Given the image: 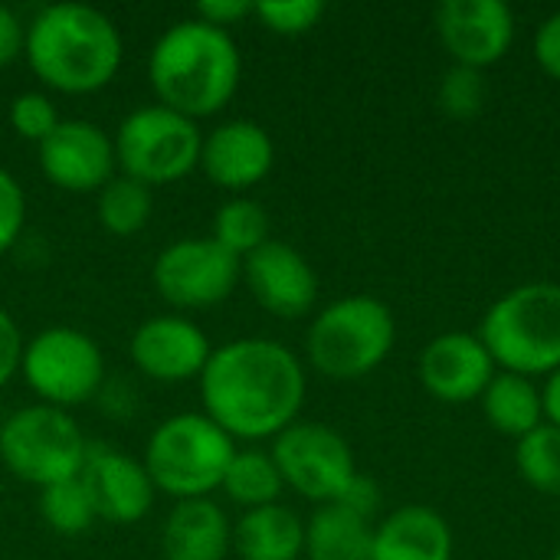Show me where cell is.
<instances>
[{
	"mask_svg": "<svg viewBox=\"0 0 560 560\" xmlns=\"http://www.w3.org/2000/svg\"><path fill=\"white\" fill-rule=\"evenodd\" d=\"M436 33L453 66L486 72L512 49L515 13L502 0H443L436 7Z\"/></svg>",
	"mask_w": 560,
	"mask_h": 560,
	"instance_id": "13",
	"label": "cell"
},
{
	"mask_svg": "<svg viewBox=\"0 0 560 560\" xmlns=\"http://www.w3.org/2000/svg\"><path fill=\"white\" fill-rule=\"evenodd\" d=\"M131 364L161 384H180V381H200L213 345L200 325H194L184 315H154L141 322L128 341Z\"/></svg>",
	"mask_w": 560,
	"mask_h": 560,
	"instance_id": "14",
	"label": "cell"
},
{
	"mask_svg": "<svg viewBox=\"0 0 560 560\" xmlns=\"http://www.w3.org/2000/svg\"><path fill=\"white\" fill-rule=\"evenodd\" d=\"M210 240L220 243L236 259H246L262 243H269V213H266V207L256 203V200H249V197L226 200L217 210V217H213Z\"/></svg>",
	"mask_w": 560,
	"mask_h": 560,
	"instance_id": "26",
	"label": "cell"
},
{
	"mask_svg": "<svg viewBox=\"0 0 560 560\" xmlns=\"http://www.w3.org/2000/svg\"><path fill=\"white\" fill-rule=\"evenodd\" d=\"M338 505H345V509H351L354 515L374 522V515H377V509H381V489H377L374 479H368V476L358 472V476L351 479V486L341 492Z\"/></svg>",
	"mask_w": 560,
	"mask_h": 560,
	"instance_id": "35",
	"label": "cell"
},
{
	"mask_svg": "<svg viewBox=\"0 0 560 560\" xmlns=\"http://www.w3.org/2000/svg\"><path fill=\"white\" fill-rule=\"evenodd\" d=\"M167 560H226L233 551V525L213 499H187L171 509L161 528Z\"/></svg>",
	"mask_w": 560,
	"mask_h": 560,
	"instance_id": "19",
	"label": "cell"
},
{
	"mask_svg": "<svg viewBox=\"0 0 560 560\" xmlns=\"http://www.w3.org/2000/svg\"><path fill=\"white\" fill-rule=\"evenodd\" d=\"M79 479L95 505L98 522L108 525H138L158 499L144 463L112 446H89Z\"/></svg>",
	"mask_w": 560,
	"mask_h": 560,
	"instance_id": "17",
	"label": "cell"
},
{
	"mask_svg": "<svg viewBox=\"0 0 560 560\" xmlns=\"http://www.w3.org/2000/svg\"><path fill=\"white\" fill-rule=\"evenodd\" d=\"M272 459L285 489L315 505L338 502L358 476L348 440L338 430L312 420H295L289 430H282L272 440Z\"/></svg>",
	"mask_w": 560,
	"mask_h": 560,
	"instance_id": "10",
	"label": "cell"
},
{
	"mask_svg": "<svg viewBox=\"0 0 560 560\" xmlns=\"http://www.w3.org/2000/svg\"><path fill=\"white\" fill-rule=\"evenodd\" d=\"M499 374L472 331H443L420 351V384L440 404H472Z\"/></svg>",
	"mask_w": 560,
	"mask_h": 560,
	"instance_id": "16",
	"label": "cell"
},
{
	"mask_svg": "<svg viewBox=\"0 0 560 560\" xmlns=\"http://www.w3.org/2000/svg\"><path fill=\"white\" fill-rule=\"evenodd\" d=\"M551 560H560V548H558V551H555V558H551Z\"/></svg>",
	"mask_w": 560,
	"mask_h": 560,
	"instance_id": "39",
	"label": "cell"
},
{
	"mask_svg": "<svg viewBox=\"0 0 560 560\" xmlns=\"http://www.w3.org/2000/svg\"><path fill=\"white\" fill-rule=\"evenodd\" d=\"M240 560H299L305 555V522L282 502L243 512L233 525Z\"/></svg>",
	"mask_w": 560,
	"mask_h": 560,
	"instance_id": "21",
	"label": "cell"
},
{
	"mask_svg": "<svg viewBox=\"0 0 560 560\" xmlns=\"http://www.w3.org/2000/svg\"><path fill=\"white\" fill-rule=\"evenodd\" d=\"M89 443L69 410L33 404L3 417L0 427V463L20 482L49 489L75 479L85 466Z\"/></svg>",
	"mask_w": 560,
	"mask_h": 560,
	"instance_id": "7",
	"label": "cell"
},
{
	"mask_svg": "<svg viewBox=\"0 0 560 560\" xmlns=\"http://www.w3.org/2000/svg\"><path fill=\"white\" fill-rule=\"evenodd\" d=\"M374 525L351 509L328 502L318 505L305 522V558L308 560H371Z\"/></svg>",
	"mask_w": 560,
	"mask_h": 560,
	"instance_id": "22",
	"label": "cell"
},
{
	"mask_svg": "<svg viewBox=\"0 0 560 560\" xmlns=\"http://www.w3.org/2000/svg\"><path fill=\"white\" fill-rule=\"evenodd\" d=\"M112 141L121 174L148 184L151 190L177 184L200 167L203 135L197 121L164 105H144L125 115Z\"/></svg>",
	"mask_w": 560,
	"mask_h": 560,
	"instance_id": "8",
	"label": "cell"
},
{
	"mask_svg": "<svg viewBox=\"0 0 560 560\" xmlns=\"http://www.w3.org/2000/svg\"><path fill=\"white\" fill-rule=\"evenodd\" d=\"M26 230V194L20 180L0 167V256L16 246Z\"/></svg>",
	"mask_w": 560,
	"mask_h": 560,
	"instance_id": "32",
	"label": "cell"
},
{
	"mask_svg": "<svg viewBox=\"0 0 560 560\" xmlns=\"http://www.w3.org/2000/svg\"><path fill=\"white\" fill-rule=\"evenodd\" d=\"M240 75L243 56L233 33L197 16L167 26L148 56V82L158 105L194 121L223 112L240 89Z\"/></svg>",
	"mask_w": 560,
	"mask_h": 560,
	"instance_id": "2",
	"label": "cell"
},
{
	"mask_svg": "<svg viewBox=\"0 0 560 560\" xmlns=\"http://www.w3.org/2000/svg\"><path fill=\"white\" fill-rule=\"evenodd\" d=\"M20 374L39 404L69 410L89 404L105 387V354L98 341L79 328H43L23 345Z\"/></svg>",
	"mask_w": 560,
	"mask_h": 560,
	"instance_id": "9",
	"label": "cell"
},
{
	"mask_svg": "<svg viewBox=\"0 0 560 560\" xmlns=\"http://www.w3.org/2000/svg\"><path fill=\"white\" fill-rule=\"evenodd\" d=\"M43 177L66 194H98L115 177V141L85 118H62L39 144Z\"/></svg>",
	"mask_w": 560,
	"mask_h": 560,
	"instance_id": "12",
	"label": "cell"
},
{
	"mask_svg": "<svg viewBox=\"0 0 560 560\" xmlns=\"http://www.w3.org/2000/svg\"><path fill=\"white\" fill-rule=\"evenodd\" d=\"M302 361L272 338H236L213 348L200 374L203 413L233 440H276L305 404Z\"/></svg>",
	"mask_w": 560,
	"mask_h": 560,
	"instance_id": "1",
	"label": "cell"
},
{
	"mask_svg": "<svg viewBox=\"0 0 560 560\" xmlns=\"http://www.w3.org/2000/svg\"><path fill=\"white\" fill-rule=\"evenodd\" d=\"M154 213V190L128 174H115L95 194V217L112 236H135Z\"/></svg>",
	"mask_w": 560,
	"mask_h": 560,
	"instance_id": "25",
	"label": "cell"
},
{
	"mask_svg": "<svg viewBox=\"0 0 560 560\" xmlns=\"http://www.w3.org/2000/svg\"><path fill=\"white\" fill-rule=\"evenodd\" d=\"M236 456V440L207 413H174L154 427L144 450V469L158 492L187 502L210 499Z\"/></svg>",
	"mask_w": 560,
	"mask_h": 560,
	"instance_id": "5",
	"label": "cell"
},
{
	"mask_svg": "<svg viewBox=\"0 0 560 560\" xmlns=\"http://www.w3.org/2000/svg\"><path fill=\"white\" fill-rule=\"evenodd\" d=\"M479 341L499 371L548 377L560 368V282H525L482 315Z\"/></svg>",
	"mask_w": 560,
	"mask_h": 560,
	"instance_id": "4",
	"label": "cell"
},
{
	"mask_svg": "<svg viewBox=\"0 0 560 560\" xmlns=\"http://www.w3.org/2000/svg\"><path fill=\"white\" fill-rule=\"evenodd\" d=\"M482 413L489 427L509 440H525L545 423V404H541V387L532 377L499 371L486 394L479 397Z\"/></svg>",
	"mask_w": 560,
	"mask_h": 560,
	"instance_id": "23",
	"label": "cell"
},
{
	"mask_svg": "<svg viewBox=\"0 0 560 560\" xmlns=\"http://www.w3.org/2000/svg\"><path fill=\"white\" fill-rule=\"evenodd\" d=\"M272 164H276V144L269 131L253 118H233L217 125L210 135H203L200 167L223 190L233 194L253 190L269 177Z\"/></svg>",
	"mask_w": 560,
	"mask_h": 560,
	"instance_id": "18",
	"label": "cell"
},
{
	"mask_svg": "<svg viewBox=\"0 0 560 560\" xmlns=\"http://www.w3.org/2000/svg\"><path fill=\"white\" fill-rule=\"evenodd\" d=\"M23 335L13 322V315L7 308H0V387L20 371V358H23Z\"/></svg>",
	"mask_w": 560,
	"mask_h": 560,
	"instance_id": "33",
	"label": "cell"
},
{
	"mask_svg": "<svg viewBox=\"0 0 560 560\" xmlns=\"http://www.w3.org/2000/svg\"><path fill=\"white\" fill-rule=\"evenodd\" d=\"M436 102L443 108V115L456 118V121H469L476 115H482L486 102H489V79L482 69H469V66H450L440 79V92Z\"/></svg>",
	"mask_w": 560,
	"mask_h": 560,
	"instance_id": "29",
	"label": "cell"
},
{
	"mask_svg": "<svg viewBox=\"0 0 560 560\" xmlns=\"http://www.w3.org/2000/svg\"><path fill=\"white\" fill-rule=\"evenodd\" d=\"M59 112L56 102L46 92H20L10 102V128L23 138V141H43L52 135V128L59 125Z\"/></svg>",
	"mask_w": 560,
	"mask_h": 560,
	"instance_id": "31",
	"label": "cell"
},
{
	"mask_svg": "<svg viewBox=\"0 0 560 560\" xmlns=\"http://www.w3.org/2000/svg\"><path fill=\"white\" fill-rule=\"evenodd\" d=\"M253 16H259V23L279 36H302L322 23L325 3L322 0H262L256 3Z\"/></svg>",
	"mask_w": 560,
	"mask_h": 560,
	"instance_id": "30",
	"label": "cell"
},
{
	"mask_svg": "<svg viewBox=\"0 0 560 560\" xmlns=\"http://www.w3.org/2000/svg\"><path fill=\"white\" fill-rule=\"evenodd\" d=\"M535 59H538V66H541L551 79H558L560 82V10L558 13H551V16L538 26V33H535Z\"/></svg>",
	"mask_w": 560,
	"mask_h": 560,
	"instance_id": "34",
	"label": "cell"
},
{
	"mask_svg": "<svg viewBox=\"0 0 560 560\" xmlns=\"http://www.w3.org/2000/svg\"><path fill=\"white\" fill-rule=\"evenodd\" d=\"M0 427H3V417H0Z\"/></svg>",
	"mask_w": 560,
	"mask_h": 560,
	"instance_id": "40",
	"label": "cell"
},
{
	"mask_svg": "<svg viewBox=\"0 0 560 560\" xmlns=\"http://www.w3.org/2000/svg\"><path fill=\"white\" fill-rule=\"evenodd\" d=\"M253 10H256L253 0H203V3H197V20L230 30L233 23L253 16Z\"/></svg>",
	"mask_w": 560,
	"mask_h": 560,
	"instance_id": "36",
	"label": "cell"
},
{
	"mask_svg": "<svg viewBox=\"0 0 560 560\" xmlns=\"http://www.w3.org/2000/svg\"><path fill=\"white\" fill-rule=\"evenodd\" d=\"M249 295L276 318L295 322L312 315L318 302V276L312 262L289 243L269 240L243 259Z\"/></svg>",
	"mask_w": 560,
	"mask_h": 560,
	"instance_id": "15",
	"label": "cell"
},
{
	"mask_svg": "<svg viewBox=\"0 0 560 560\" xmlns=\"http://www.w3.org/2000/svg\"><path fill=\"white\" fill-rule=\"evenodd\" d=\"M394 312L374 295H348L325 305L308 325V364L331 381H358L374 374L394 351Z\"/></svg>",
	"mask_w": 560,
	"mask_h": 560,
	"instance_id": "6",
	"label": "cell"
},
{
	"mask_svg": "<svg viewBox=\"0 0 560 560\" xmlns=\"http://www.w3.org/2000/svg\"><path fill=\"white\" fill-rule=\"evenodd\" d=\"M371 560H453V528L427 505H404L374 525Z\"/></svg>",
	"mask_w": 560,
	"mask_h": 560,
	"instance_id": "20",
	"label": "cell"
},
{
	"mask_svg": "<svg viewBox=\"0 0 560 560\" xmlns=\"http://www.w3.org/2000/svg\"><path fill=\"white\" fill-rule=\"evenodd\" d=\"M226 499L246 512L253 509H266V505H276L285 492V482L279 476V466L272 459V453H262V450H236L226 476H223V486Z\"/></svg>",
	"mask_w": 560,
	"mask_h": 560,
	"instance_id": "24",
	"label": "cell"
},
{
	"mask_svg": "<svg viewBox=\"0 0 560 560\" xmlns=\"http://www.w3.org/2000/svg\"><path fill=\"white\" fill-rule=\"evenodd\" d=\"M515 466L522 479L541 492L560 499V430L551 423H541L535 433L518 440L515 446Z\"/></svg>",
	"mask_w": 560,
	"mask_h": 560,
	"instance_id": "28",
	"label": "cell"
},
{
	"mask_svg": "<svg viewBox=\"0 0 560 560\" xmlns=\"http://www.w3.org/2000/svg\"><path fill=\"white\" fill-rule=\"evenodd\" d=\"M541 404H545V423L560 430V368L555 374H548V381L541 387Z\"/></svg>",
	"mask_w": 560,
	"mask_h": 560,
	"instance_id": "38",
	"label": "cell"
},
{
	"mask_svg": "<svg viewBox=\"0 0 560 560\" xmlns=\"http://www.w3.org/2000/svg\"><path fill=\"white\" fill-rule=\"evenodd\" d=\"M151 279L158 295L174 308H213L240 285L243 259L226 253L210 236H187L158 253Z\"/></svg>",
	"mask_w": 560,
	"mask_h": 560,
	"instance_id": "11",
	"label": "cell"
},
{
	"mask_svg": "<svg viewBox=\"0 0 560 560\" xmlns=\"http://www.w3.org/2000/svg\"><path fill=\"white\" fill-rule=\"evenodd\" d=\"M23 52L46 89L89 95L121 69V33L89 3H49L30 20Z\"/></svg>",
	"mask_w": 560,
	"mask_h": 560,
	"instance_id": "3",
	"label": "cell"
},
{
	"mask_svg": "<svg viewBox=\"0 0 560 560\" xmlns=\"http://www.w3.org/2000/svg\"><path fill=\"white\" fill-rule=\"evenodd\" d=\"M39 518L62 538H79L92 532V525L98 522L95 505L79 476L56 482L49 489H39Z\"/></svg>",
	"mask_w": 560,
	"mask_h": 560,
	"instance_id": "27",
	"label": "cell"
},
{
	"mask_svg": "<svg viewBox=\"0 0 560 560\" xmlns=\"http://www.w3.org/2000/svg\"><path fill=\"white\" fill-rule=\"evenodd\" d=\"M23 49H26V26L16 16V10L0 3V69L20 59Z\"/></svg>",
	"mask_w": 560,
	"mask_h": 560,
	"instance_id": "37",
	"label": "cell"
}]
</instances>
